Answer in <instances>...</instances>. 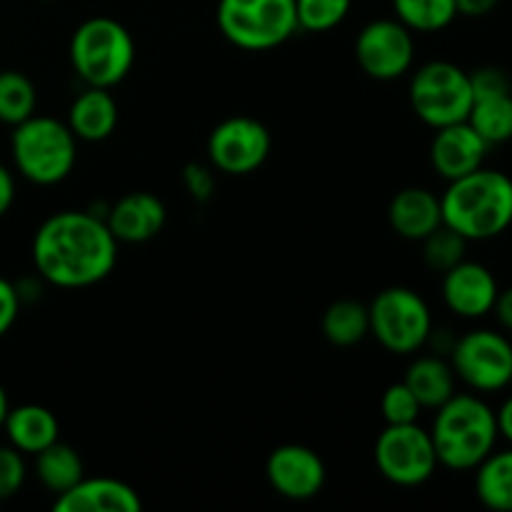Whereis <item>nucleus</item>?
<instances>
[{"mask_svg": "<svg viewBox=\"0 0 512 512\" xmlns=\"http://www.w3.org/2000/svg\"><path fill=\"white\" fill-rule=\"evenodd\" d=\"M115 263L118 240L93 210H60L43 220L33 238L38 278L55 288H90L108 278Z\"/></svg>", "mask_w": 512, "mask_h": 512, "instance_id": "obj_1", "label": "nucleus"}, {"mask_svg": "<svg viewBox=\"0 0 512 512\" xmlns=\"http://www.w3.org/2000/svg\"><path fill=\"white\" fill-rule=\"evenodd\" d=\"M443 225L468 243H483L503 235L512 225V178L503 170L478 168L450 180L440 195Z\"/></svg>", "mask_w": 512, "mask_h": 512, "instance_id": "obj_2", "label": "nucleus"}, {"mask_svg": "<svg viewBox=\"0 0 512 512\" xmlns=\"http://www.w3.org/2000/svg\"><path fill=\"white\" fill-rule=\"evenodd\" d=\"M430 438L443 468L455 473L475 470L498 445L495 410L478 393H455L435 410Z\"/></svg>", "mask_w": 512, "mask_h": 512, "instance_id": "obj_3", "label": "nucleus"}, {"mask_svg": "<svg viewBox=\"0 0 512 512\" xmlns=\"http://www.w3.org/2000/svg\"><path fill=\"white\" fill-rule=\"evenodd\" d=\"M10 153L15 170L28 183L58 185L73 173L78 160V138L63 120L30 115L13 128Z\"/></svg>", "mask_w": 512, "mask_h": 512, "instance_id": "obj_4", "label": "nucleus"}, {"mask_svg": "<svg viewBox=\"0 0 512 512\" xmlns=\"http://www.w3.org/2000/svg\"><path fill=\"white\" fill-rule=\"evenodd\" d=\"M70 63L85 85L115 88L135 63V40L115 18H88L70 38Z\"/></svg>", "mask_w": 512, "mask_h": 512, "instance_id": "obj_5", "label": "nucleus"}, {"mask_svg": "<svg viewBox=\"0 0 512 512\" xmlns=\"http://www.w3.org/2000/svg\"><path fill=\"white\" fill-rule=\"evenodd\" d=\"M218 28L240 50H273L298 33L295 0H218Z\"/></svg>", "mask_w": 512, "mask_h": 512, "instance_id": "obj_6", "label": "nucleus"}, {"mask_svg": "<svg viewBox=\"0 0 512 512\" xmlns=\"http://www.w3.org/2000/svg\"><path fill=\"white\" fill-rule=\"evenodd\" d=\"M370 335L388 353L413 355L428 345L433 333V313L420 293L405 285L380 290L368 305Z\"/></svg>", "mask_w": 512, "mask_h": 512, "instance_id": "obj_7", "label": "nucleus"}, {"mask_svg": "<svg viewBox=\"0 0 512 512\" xmlns=\"http://www.w3.org/2000/svg\"><path fill=\"white\" fill-rule=\"evenodd\" d=\"M410 108L433 130L468 120L473 108L470 73L450 60H430L410 78Z\"/></svg>", "mask_w": 512, "mask_h": 512, "instance_id": "obj_8", "label": "nucleus"}, {"mask_svg": "<svg viewBox=\"0 0 512 512\" xmlns=\"http://www.w3.org/2000/svg\"><path fill=\"white\" fill-rule=\"evenodd\" d=\"M455 378L473 393L490 395L510 388L512 383V343L505 333L475 328L455 338L450 350Z\"/></svg>", "mask_w": 512, "mask_h": 512, "instance_id": "obj_9", "label": "nucleus"}, {"mask_svg": "<svg viewBox=\"0 0 512 512\" xmlns=\"http://www.w3.org/2000/svg\"><path fill=\"white\" fill-rule=\"evenodd\" d=\"M375 465L378 473L398 488L425 485L440 465L430 430L418 423L385 425L375 440Z\"/></svg>", "mask_w": 512, "mask_h": 512, "instance_id": "obj_10", "label": "nucleus"}, {"mask_svg": "<svg viewBox=\"0 0 512 512\" xmlns=\"http://www.w3.org/2000/svg\"><path fill=\"white\" fill-rule=\"evenodd\" d=\"M208 160L218 173L250 175L268 160L273 138L260 120L233 115L215 125L208 135Z\"/></svg>", "mask_w": 512, "mask_h": 512, "instance_id": "obj_11", "label": "nucleus"}, {"mask_svg": "<svg viewBox=\"0 0 512 512\" xmlns=\"http://www.w3.org/2000/svg\"><path fill=\"white\" fill-rule=\"evenodd\" d=\"M355 60L368 78L390 80L403 78L415 63L413 30L398 18H378L363 25L355 38Z\"/></svg>", "mask_w": 512, "mask_h": 512, "instance_id": "obj_12", "label": "nucleus"}, {"mask_svg": "<svg viewBox=\"0 0 512 512\" xmlns=\"http://www.w3.org/2000/svg\"><path fill=\"white\" fill-rule=\"evenodd\" d=\"M265 478L270 488L285 500L305 503L325 488V463L313 448L288 443L275 448L265 460Z\"/></svg>", "mask_w": 512, "mask_h": 512, "instance_id": "obj_13", "label": "nucleus"}, {"mask_svg": "<svg viewBox=\"0 0 512 512\" xmlns=\"http://www.w3.org/2000/svg\"><path fill=\"white\" fill-rule=\"evenodd\" d=\"M500 285L493 270L475 260H463L443 273V300L453 315L463 320H480L493 313Z\"/></svg>", "mask_w": 512, "mask_h": 512, "instance_id": "obj_14", "label": "nucleus"}, {"mask_svg": "<svg viewBox=\"0 0 512 512\" xmlns=\"http://www.w3.org/2000/svg\"><path fill=\"white\" fill-rule=\"evenodd\" d=\"M488 150L490 145L475 133L468 120H463V123L435 130V138L430 143V163H433L435 173L450 183V180H458L483 168Z\"/></svg>", "mask_w": 512, "mask_h": 512, "instance_id": "obj_15", "label": "nucleus"}, {"mask_svg": "<svg viewBox=\"0 0 512 512\" xmlns=\"http://www.w3.org/2000/svg\"><path fill=\"white\" fill-rule=\"evenodd\" d=\"M168 210L163 200L145 190L123 195L105 210V223L118 243L140 245L148 240L158 238L160 230L165 228Z\"/></svg>", "mask_w": 512, "mask_h": 512, "instance_id": "obj_16", "label": "nucleus"}, {"mask_svg": "<svg viewBox=\"0 0 512 512\" xmlns=\"http://www.w3.org/2000/svg\"><path fill=\"white\" fill-rule=\"evenodd\" d=\"M58 512H140L143 500L128 483L115 478H83L55 498Z\"/></svg>", "mask_w": 512, "mask_h": 512, "instance_id": "obj_17", "label": "nucleus"}, {"mask_svg": "<svg viewBox=\"0 0 512 512\" xmlns=\"http://www.w3.org/2000/svg\"><path fill=\"white\" fill-rule=\"evenodd\" d=\"M388 223L400 238L420 243L443 225L440 195L428 188H403L390 200Z\"/></svg>", "mask_w": 512, "mask_h": 512, "instance_id": "obj_18", "label": "nucleus"}, {"mask_svg": "<svg viewBox=\"0 0 512 512\" xmlns=\"http://www.w3.org/2000/svg\"><path fill=\"white\" fill-rule=\"evenodd\" d=\"M120 110L115 103L110 88H95V85H85L83 93L70 103L68 110V128L73 135L85 143H103L118 128Z\"/></svg>", "mask_w": 512, "mask_h": 512, "instance_id": "obj_19", "label": "nucleus"}, {"mask_svg": "<svg viewBox=\"0 0 512 512\" xmlns=\"http://www.w3.org/2000/svg\"><path fill=\"white\" fill-rule=\"evenodd\" d=\"M3 430L8 445H13L23 455H38L40 450L60 440V423L55 413L35 403L10 408L5 415Z\"/></svg>", "mask_w": 512, "mask_h": 512, "instance_id": "obj_20", "label": "nucleus"}, {"mask_svg": "<svg viewBox=\"0 0 512 512\" xmlns=\"http://www.w3.org/2000/svg\"><path fill=\"white\" fill-rule=\"evenodd\" d=\"M405 385L423 410H438L455 395V370L443 355H420L405 370Z\"/></svg>", "mask_w": 512, "mask_h": 512, "instance_id": "obj_21", "label": "nucleus"}, {"mask_svg": "<svg viewBox=\"0 0 512 512\" xmlns=\"http://www.w3.org/2000/svg\"><path fill=\"white\" fill-rule=\"evenodd\" d=\"M475 495L485 508L512 512V445L493 450L475 468Z\"/></svg>", "mask_w": 512, "mask_h": 512, "instance_id": "obj_22", "label": "nucleus"}, {"mask_svg": "<svg viewBox=\"0 0 512 512\" xmlns=\"http://www.w3.org/2000/svg\"><path fill=\"white\" fill-rule=\"evenodd\" d=\"M323 335L330 345L353 348L370 335L368 305L360 300H335L323 313Z\"/></svg>", "mask_w": 512, "mask_h": 512, "instance_id": "obj_23", "label": "nucleus"}, {"mask_svg": "<svg viewBox=\"0 0 512 512\" xmlns=\"http://www.w3.org/2000/svg\"><path fill=\"white\" fill-rule=\"evenodd\" d=\"M35 475L45 490L60 495L85 478V468L80 455L70 445L55 440L53 445L35 455Z\"/></svg>", "mask_w": 512, "mask_h": 512, "instance_id": "obj_24", "label": "nucleus"}, {"mask_svg": "<svg viewBox=\"0 0 512 512\" xmlns=\"http://www.w3.org/2000/svg\"><path fill=\"white\" fill-rule=\"evenodd\" d=\"M468 123L473 125L475 133L493 148L512 140V90L510 93L480 95L473 98Z\"/></svg>", "mask_w": 512, "mask_h": 512, "instance_id": "obj_25", "label": "nucleus"}, {"mask_svg": "<svg viewBox=\"0 0 512 512\" xmlns=\"http://www.w3.org/2000/svg\"><path fill=\"white\" fill-rule=\"evenodd\" d=\"M393 13L413 33H440L458 18L455 0H393Z\"/></svg>", "mask_w": 512, "mask_h": 512, "instance_id": "obj_26", "label": "nucleus"}, {"mask_svg": "<svg viewBox=\"0 0 512 512\" xmlns=\"http://www.w3.org/2000/svg\"><path fill=\"white\" fill-rule=\"evenodd\" d=\"M38 90L20 70H0V123L18 125L35 115Z\"/></svg>", "mask_w": 512, "mask_h": 512, "instance_id": "obj_27", "label": "nucleus"}, {"mask_svg": "<svg viewBox=\"0 0 512 512\" xmlns=\"http://www.w3.org/2000/svg\"><path fill=\"white\" fill-rule=\"evenodd\" d=\"M420 243H423L425 265L435 273H448L450 268L463 263L465 250H468V240L455 233L453 228H448V225H440L438 230H433Z\"/></svg>", "mask_w": 512, "mask_h": 512, "instance_id": "obj_28", "label": "nucleus"}, {"mask_svg": "<svg viewBox=\"0 0 512 512\" xmlns=\"http://www.w3.org/2000/svg\"><path fill=\"white\" fill-rule=\"evenodd\" d=\"M353 0H295L298 28L308 33H328L348 18Z\"/></svg>", "mask_w": 512, "mask_h": 512, "instance_id": "obj_29", "label": "nucleus"}, {"mask_svg": "<svg viewBox=\"0 0 512 512\" xmlns=\"http://www.w3.org/2000/svg\"><path fill=\"white\" fill-rule=\"evenodd\" d=\"M380 410H383L385 425L418 423L420 413H423V408H420V403L405 383H395L385 390L383 400H380Z\"/></svg>", "mask_w": 512, "mask_h": 512, "instance_id": "obj_30", "label": "nucleus"}, {"mask_svg": "<svg viewBox=\"0 0 512 512\" xmlns=\"http://www.w3.org/2000/svg\"><path fill=\"white\" fill-rule=\"evenodd\" d=\"M25 475H28V468H25L23 453L13 445H0V503L20 493Z\"/></svg>", "mask_w": 512, "mask_h": 512, "instance_id": "obj_31", "label": "nucleus"}, {"mask_svg": "<svg viewBox=\"0 0 512 512\" xmlns=\"http://www.w3.org/2000/svg\"><path fill=\"white\" fill-rule=\"evenodd\" d=\"M183 185L195 203H208L215 193V168L203 163H188L183 170Z\"/></svg>", "mask_w": 512, "mask_h": 512, "instance_id": "obj_32", "label": "nucleus"}, {"mask_svg": "<svg viewBox=\"0 0 512 512\" xmlns=\"http://www.w3.org/2000/svg\"><path fill=\"white\" fill-rule=\"evenodd\" d=\"M470 85H473V98L480 95H495V93H510L512 80L508 70L498 68V65H483V68L470 73Z\"/></svg>", "mask_w": 512, "mask_h": 512, "instance_id": "obj_33", "label": "nucleus"}, {"mask_svg": "<svg viewBox=\"0 0 512 512\" xmlns=\"http://www.w3.org/2000/svg\"><path fill=\"white\" fill-rule=\"evenodd\" d=\"M20 305H23V300H20L15 283L0 278V338H3V335L15 325V320H18V313H20Z\"/></svg>", "mask_w": 512, "mask_h": 512, "instance_id": "obj_34", "label": "nucleus"}, {"mask_svg": "<svg viewBox=\"0 0 512 512\" xmlns=\"http://www.w3.org/2000/svg\"><path fill=\"white\" fill-rule=\"evenodd\" d=\"M498 3L500 0H455V8H458V15H465V18H485L498 8Z\"/></svg>", "mask_w": 512, "mask_h": 512, "instance_id": "obj_35", "label": "nucleus"}, {"mask_svg": "<svg viewBox=\"0 0 512 512\" xmlns=\"http://www.w3.org/2000/svg\"><path fill=\"white\" fill-rule=\"evenodd\" d=\"M493 313H495V318H498L500 328L512 333V285L510 288L500 290L498 300H495V305H493Z\"/></svg>", "mask_w": 512, "mask_h": 512, "instance_id": "obj_36", "label": "nucleus"}, {"mask_svg": "<svg viewBox=\"0 0 512 512\" xmlns=\"http://www.w3.org/2000/svg\"><path fill=\"white\" fill-rule=\"evenodd\" d=\"M15 200V178L5 165H0V218L10 210Z\"/></svg>", "mask_w": 512, "mask_h": 512, "instance_id": "obj_37", "label": "nucleus"}, {"mask_svg": "<svg viewBox=\"0 0 512 512\" xmlns=\"http://www.w3.org/2000/svg\"><path fill=\"white\" fill-rule=\"evenodd\" d=\"M495 420H498V433L512 445V395L503 400L498 410H495Z\"/></svg>", "mask_w": 512, "mask_h": 512, "instance_id": "obj_38", "label": "nucleus"}, {"mask_svg": "<svg viewBox=\"0 0 512 512\" xmlns=\"http://www.w3.org/2000/svg\"><path fill=\"white\" fill-rule=\"evenodd\" d=\"M8 410H10L8 393H5V388L0 385V430H3V423H5V415H8Z\"/></svg>", "mask_w": 512, "mask_h": 512, "instance_id": "obj_39", "label": "nucleus"}]
</instances>
